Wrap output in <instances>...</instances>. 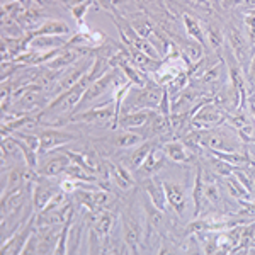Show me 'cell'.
Instances as JSON below:
<instances>
[{
    "mask_svg": "<svg viewBox=\"0 0 255 255\" xmlns=\"http://www.w3.org/2000/svg\"><path fill=\"white\" fill-rule=\"evenodd\" d=\"M146 139L145 134L141 133H131L128 129H123L121 133H118L116 136L113 138V145L116 148H121V150H128V148H134L138 145H141Z\"/></svg>",
    "mask_w": 255,
    "mask_h": 255,
    "instance_id": "d4e9b609",
    "label": "cell"
},
{
    "mask_svg": "<svg viewBox=\"0 0 255 255\" xmlns=\"http://www.w3.org/2000/svg\"><path fill=\"white\" fill-rule=\"evenodd\" d=\"M162 150L165 151L167 158L172 160L175 163H187L191 160V153H189V148L184 141L179 139H172V141H165L162 145Z\"/></svg>",
    "mask_w": 255,
    "mask_h": 255,
    "instance_id": "ffe728a7",
    "label": "cell"
},
{
    "mask_svg": "<svg viewBox=\"0 0 255 255\" xmlns=\"http://www.w3.org/2000/svg\"><path fill=\"white\" fill-rule=\"evenodd\" d=\"M68 41L65 36H36V38H29V48L32 51L39 53H48V51H56L68 44Z\"/></svg>",
    "mask_w": 255,
    "mask_h": 255,
    "instance_id": "e0dca14e",
    "label": "cell"
},
{
    "mask_svg": "<svg viewBox=\"0 0 255 255\" xmlns=\"http://www.w3.org/2000/svg\"><path fill=\"white\" fill-rule=\"evenodd\" d=\"M73 197L89 213L101 211V208L106 206L111 199L108 191H104V189H90V187H80L77 191H73Z\"/></svg>",
    "mask_w": 255,
    "mask_h": 255,
    "instance_id": "52a82bcc",
    "label": "cell"
},
{
    "mask_svg": "<svg viewBox=\"0 0 255 255\" xmlns=\"http://www.w3.org/2000/svg\"><path fill=\"white\" fill-rule=\"evenodd\" d=\"M225 34H226V44H228V48L232 49L235 60L240 63V67L244 68V72H247L250 58H252V53H254L252 48H250L249 38H245V36L242 34V31L238 29L235 24H226Z\"/></svg>",
    "mask_w": 255,
    "mask_h": 255,
    "instance_id": "5b68a950",
    "label": "cell"
},
{
    "mask_svg": "<svg viewBox=\"0 0 255 255\" xmlns=\"http://www.w3.org/2000/svg\"><path fill=\"white\" fill-rule=\"evenodd\" d=\"M225 186H226V189H228L230 194L235 197V199H238V201L250 199V194H252V192H250L249 189H247L244 184H242V180L238 179L235 174L226 177V179H225Z\"/></svg>",
    "mask_w": 255,
    "mask_h": 255,
    "instance_id": "f1b7e54d",
    "label": "cell"
},
{
    "mask_svg": "<svg viewBox=\"0 0 255 255\" xmlns=\"http://www.w3.org/2000/svg\"><path fill=\"white\" fill-rule=\"evenodd\" d=\"M247 80H249L250 84H255V49L252 53V58H250L249 68H247Z\"/></svg>",
    "mask_w": 255,
    "mask_h": 255,
    "instance_id": "74e56055",
    "label": "cell"
},
{
    "mask_svg": "<svg viewBox=\"0 0 255 255\" xmlns=\"http://www.w3.org/2000/svg\"><path fill=\"white\" fill-rule=\"evenodd\" d=\"M141 189L145 191V194L148 196L150 203L155 208H158L160 211H165L168 206L167 201V192H165V182L160 180L157 175H150L145 177L141 180Z\"/></svg>",
    "mask_w": 255,
    "mask_h": 255,
    "instance_id": "9c48e42d",
    "label": "cell"
},
{
    "mask_svg": "<svg viewBox=\"0 0 255 255\" xmlns=\"http://www.w3.org/2000/svg\"><path fill=\"white\" fill-rule=\"evenodd\" d=\"M165 160H167L165 151L162 150V146L157 145L150 151V155H148L146 160L143 162V165L136 170V174L143 175V177L157 175V172H160L163 167H165Z\"/></svg>",
    "mask_w": 255,
    "mask_h": 255,
    "instance_id": "9a60e30c",
    "label": "cell"
},
{
    "mask_svg": "<svg viewBox=\"0 0 255 255\" xmlns=\"http://www.w3.org/2000/svg\"><path fill=\"white\" fill-rule=\"evenodd\" d=\"M182 58H186L189 63L194 65L199 63L204 58V44L197 43V41H187L182 44Z\"/></svg>",
    "mask_w": 255,
    "mask_h": 255,
    "instance_id": "f546056e",
    "label": "cell"
},
{
    "mask_svg": "<svg viewBox=\"0 0 255 255\" xmlns=\"http://www.w3.org/2000/svg\"><path fill=\"white\" fill-rule=\"evenodd\" d=\"M55 2H60V3H65V5H68V7H72L73 3L77 2V0H55Z\"/></svg>",
    "mask_w": 255,
    "mask_h": 255,
    "instance_id": "b9f144b4",
    "label": "cell"
},
{
    "mask_svg": "<svg viewBox=\"0 0 255 255\" xmlns=\"http://www.w3.org/2000/svg\"><path fill=\"white\" fill-rule=\"evenodd\" d=\"M249 108H250V114H252V118H254V121H255V102L249 101Z\"/></svg>",
    "mask_w": 255,
    "mask_h": 255,
    "instance_id": "7bdbcfd3",
    "label": "cell"
},
{
    "mask_svg": "<svg viewBox=\"0 0 255 255\" xmlns=\"http://www.w3.org/2000/svg\"><path fill=\"white\" fill-rule=\"evenodd\" d=\"M123 230H125V242L129 247V252L136 254L139 240H141V226H139V223L134 220V216L131 213L123 216Z\"/></svg>",
    "mask_w": 255,
    "mask_h": 255,
    "instance_id": "2e32d148",
    "label": "cell"
},
{
    "mask_svg": "<svg viewBox=\"0 0 255 255\" xmlns=\"http://www.w3.org/2000/svg\"><path fill=\"white\" fill-rule=\"evenodd\" d=\"M118 70H119L118 67L113 68V70H109V72L106 73L104 77H101L99 80L92 82V84H90L89 87H87V90H85V94H84V97H82L80 104L77 106L75 111H73V114H77V113H80V111H84L85 106H89V104H92V102L99 101V99L104 96L106 92H109L111 89H114V85H116ZM73 114H72V116H73Z\"/></svg>",
    "mask_w": 255,
    "mask_h": 255,
    "instance_id": "8992f818",
    "label": "cell"
},
{
    "mask_svg": "<svg viewBox=\"0 0 255 255\" xmlns=\"http://www.w3.org/2000/svg\"><path fill=\"white\" fill-rule=\"evenodd\" d=\"M245 26L247 29H254L255 31V14L254 12H245Z\"/></svg>",
    "mask_w": 255,
    "mask_h": 255,
    "instance_id": "f35d334b",
    "label": "cell"
},
{
    "mask_svg": "<svg viewBox=\"0 0 255 255\" xmlns=\"http://www.w3.org/2000/svg\"><path fill=\"white\" fill-rule=\"evenodd\" d=\"M34 3H36V5H43V0H34Z\"/></svg>",
    "mask_w": 255,
    "mask_h": 255,
    "instance_id": "f6af8a7d",
    "label": "cell"
},
{
    "mask_svg": "<svg viewBox=\"0 0 255 255\" xmlns=\"http://www.w3.org/2000/svg\"><path fill=\"white\" fill-rule=\"evenodd\" d=\"M121 55L125 56L129 63H133L134 67H138L139 70H143V72H146V73H155L157 70L162 68V65H163V60H155L134 48H128V49L123 48Z\"/></svg>",
    "mask_w": 255,
    "mask_h": 255,
    "instance_id": "4fadbf2b",
    "label": "cell"
},
{
    "mask_svg": "<svg viewBox=\"0 0 255 255\" xmlns=\"http://www.w3.org/2000/svg\"><path fill=\"white\" fill-rule=\"evenodd\" d=\"M204 34H206V43L209 44V48L215 53L225 51L226 46V34L225 29L221 26H218L216 22H208L204 27Z\"/></svg>",
    "mask_w": 255,
    "mask_h": 255,
    "instance_id": "44dd1931",
    "label": "cell"
},
{
    "mask_svg": "<svg viewBox=\"0 0 255 255\" xmlns=\"http://www.w3.org/2000/svg\"><path fill=\"white\" fill-rule=\"evenodd\" d=\"M70 230H72V220L67 221L65 225H61L60 237H58V242H56L55 254H58V255L68 254V235H70Z\"/></svg>",
    "mask_w": 255,
    "mask_h": 255,
    "instance_id": "d6a6232c",
    "label": "cell"
},
{
    "mask_svg": "<svg viewBox=\"0 0 255 255\" xmlns=\"http://www.w3.org/2000/svg\"><path fill=\"white\" fill-rule=\"evenodd\" d=\"M155 146H157V141H148V139H145L141 145L134 146V150L131 151V155H129V165H128V168L136 172L138 168L143 165V162H145L146 157L150 155V151L153 150Z\"/></svg>",
    "mask_w": 255,
    "mask_h": 255,
    "instance_id": "cb8c5ba5",
    "label": "cell"
},
{
    "mask_svg": "<svg viewBox=\"0 0 255 255\" xmlns=\"http://www.w3.org/2000/svg\"><path fill=\"white\" fill-rule=\"evenodd\" d=\"M197 141L201 148H208L209 151H242L245 146V141L235 128L225 125L197 131Z\"/></svg>",
    "mask_w": 255,
    "mask_h": 255,
    "instance_id": "6da1fadb",
    "label": "cell"
},
{
    "mask_svg": "<svg viewBox=\"0 0 255 255\" xmlns=\"http://www.w3.org/2000/svg\"><path fill=\"white\" fill-rule=\"evenodd\" d=\"M70 121L72 123H87V125H97V126L111 125V128H114V123H116L114 99L111 97L108 102H104V104L73 114V116H70Z\"/></svg>",
    "mask_w": 255,
    "mask_h": 255,
    "instance_id": "277c9868",
    "label": "cell"
},
{
    "mask_svg": "<svg viewBox=\"0 0 255 255\" xmlns=\"http://www.w3.org/2000/svg\"><path fill=\"white\" fill-rule=\"evenodd\" d=\"M77 136L60 129H43L39 133V153L46 155L53 150L65 146L70 141H75Z\"/></svg>",
    "mask_w": 255,
    "mask_h": 255,
    "instance_id": "8fae6325",
    "label": "cell"
},
{
    "mask_svg": "<svg viewBox=\"0 0 255 255\" xmlns=\"http://www.w3.org/2000/svg\"><path fill=\"white\" fill-rule=\"evenodd\" d=\"M114 221H116V216L111 211H102L99 218L96 220V225H94V230L97 232V235L102 238V240H108L111 232H113Z\"/></svg>",
    "mask_w": 255,
    "mask_h": 255,
    "instance_id": "83f0119b",
    "label": "cell"
},
{
    "mask_svg": "<svg viewBox=\"0 0 255 255\" xmlns=\"http://www.w3.org/2000/svg\"><path fill=\"white\" fill-rule=\"evenodd\" d=\"M225 70H226V63H225V60H221V61H218L216 65L204 70L199 75V80L203 82V84H216V82L225 79Z\"/></svg>",
    "mask_w": 255,
    "mask_h": 255,
    "instance_id": "4dcf8cb0",
    "label": "cell"
},
{
    "mask_svg": "<svg viewBox=\"0 0 255 255\" xmlns=\"http://www.w3.org/2000/svg\"><path fill=\"white\" fill-rule=\"evenodd\" d=\"M70 163H72V160H70L63 151L58 150V153L44 155V160L38 165L36 172H38V175H43V177H58L65 174V170L68 168Z\"/></svg>",
    "mask_w": 255,
    "mask_h": 255,
    "instance_id": "30bf717a",
    "label": "cell"
},
{
    "mask_svg": "<svg viewBox=\"0 0 255 255\" xmlns=\"http://www.w3.org/2000/svg\"><path fill=\"white\" fill-rule=\"evenodd\" d=\"M60 191H61L60 186H53L44 177L43 179L39 175L36 177L34 186H32V206H34V211L36 213L43 211Z\"/></svg>",
    "mask_w": 255,
    "mask_h": 255,
    "instance_id": "ba28073f",
    "label": "cell"
},
{
    "mask_svg": "<svg viewBox=\"0 0 255 255\" xmlns=\"http://www.w3.org/2000/svg\"><path fill=\"white\" fill-rule=\"evenodd\" d=\"M108 167H109V174H111V177H113V180L121 189H125L126 191V189L136 186V180H134L133 175L129 174V168L128 167L121 165V163H113V162H109Z\"/></svg>",
    "mask_w": 255,
    "mask_h": 255,
    "instance_id": "603a6c76",
    "label": "cell"
},
{
    "mask_svg": "<svg viewBox=\"0 0 255 255\" xmlns=\"http://www.w3.org/2000/svg\"><path fill=\"white\" fill-rule=\"evenodd\" d=\"M204 179H203V167H197L196 179H194V189H192V199H194V218H199L201 209H203V203L206 201V194H204Z\"/></svg>",
    "mask_w": 255,
    "mask_h": 255,
    "instance_id": "484cf974",
    "label": "cell"
},
{
    "mask_svg": "<svg viewBox=\"0 0 255 255\" xmlns=\"http://www.w3.org/2000/svg\"><path fill=\"white\" fill-rule=\"evenodd\" d=\"M92 5V0H77L75 3H73L72 7H68L70 10H72V15L73 19L79 22V26H82V20H84V15L87 14L89 7Z\"/></svg>",
    "mask_w": 255,
    "mask_h": 255,
    "instance_id": "e575fe53",
    "label": "cell"
},
{
    "mask_svg": "<svg viewBox=\"0 0 255 255\" xmlns=\"http://www.w3.org/2000/svg\"><path fill=\"white\" fill-rule=\"evenodd\" d=\"M7 2H20L26 9H31L32 7V0H2V3H7Z\"/></svg>",
    "mask_w": 255,
    "mask_h": 255,
    "instance_id": "60d3db41",
    "label": "cell"
},
{
    "mask_svg": "<svg viewBox=\"0 0 255 255\" xmlns=\"http://www.w3.org/2000/svg\"><path fill=\"white\" fill-rule=\"evenodd\" d=\"M254 145H255V143H254ZM247 153H249V157H250V160H252V163H255V148H254V150H249Z\"/></svg>",
    "mask_w": 255,
    "mask_h": 255,
    "instance_id": "ee69618b",
    "label": "cell"
},
{
    "mask_svg": "<svg viewBox=\"0 0 255 255\" xmlns=\"http://www.w3.org/2000/svg\"><path fill=\"white\" fill-rule=\"evenodd\" d=\"M157 109H139V111H133V113H126L119 118L118 121V128L121 129H138V128H145L148 123L151 121V118L155 116Z\"/></svg>",
    "mask_w": 255,
    "mask_h": 255,
    "instance_id": "5bb4252c",
    "label": "cell"
},
{
    "mask_svg": "<svg viewBox=\"0 0 255 255\" xmlns=\"http://www.w3.org/2000/svg\"><path fill=\"white\" fill-rule=\"evenodd\" d=\"M244 3H245V0H223L221 5H223L225 9H233V7H238V5L244 7Z\"/></svg>",
    "mask_w": 255,
    "mask_h": 255,
    "instance_id": "ab89813d",
    "label": "cell"
},
{
    "mask_svg": "<svg viewBox=\"0 0 255 255\" xmlns=\"http://www.w3.org/2000/svg\"><path fill=\"white\" fill-rule=\"evenodd\" d=\"M65 177H70V179H75V180H84V182H90V184H94V182H97V177L96 174H90L89 170H85L84 167H80V165H77V163H70L68 168L65 170Z\"/></svg>",
    "mask_w": 255,
    "mask_h": 255,
    "instance_id": "1f68e13d",
    "label": "cell"
},
{
    "mask_svg": "<svg viewBox=\"0 0 255 255\" xmlns=\"http://www.w3.org/2000/svg\"><path fill=\"white\" fill-rule=\"evenodd\" d=\"M225 121H226V113L221 106H218L211 99V101L196 106L189 128L194 131H204L220 125H225Z\"/></svg>",
    "mask_w": 255,
    "mask_h": 255,
    "instance_id": "3957f363",
    "label": "cell"
},
{
    "mask_svg": "<svg viewBox=\"0 0 255 255\" xmlns=\"http://www.w3.org/2000/svg\"><path fill=\"white\" fill-rule=\"evenodd\" d=\"M24 10H26V7H24L20 2H7V3H2V15H9V17L17 19Z\"/></svg>",
    "mask_w": 255,
    "mask_h": 255,
    "instance_id": "8d00e7d4",
    "label": "cell"
},
{
    "mask_svg": "<svg viewBox=\"0 0 255 255\" xmlns=\"http://www.w3.org/2000/svg\"><path fill=\"white\" fill-rule=\"evenodd\" d=\"M182 19H184V27H186L189 39H194V41H197V43H201V44L206 46V34H204V27L201 26L199 20H197L196 17H192V15H189V14H184Z\"/></svg>",
    "mask_w": 255,
    "mask_h": 255,
    "instance_id": "4316f807",
    "label": "cell"
},
{
    "mask_svg": "<svg viewBox=\"0 0 255 255\" xmlns=\"http://www.w3.org/2000/svg\"><path fill=\"white\" fill-rule=\"evenodd\" d=\"M165 192H167V201L168 206H170L177 215H182L184 209L187 208V199H186V191L182 186L175 182H165Z\"/></svg>",
    "mask_w": 255,
    "mask_h": 255,
    "instance_id": "ac0fdd59",
    "label": "cell"
},
{
    "mask_svg": "<svg viewBox=\"0 0 255 255\" xmlns=\"http://www.w3.org/2000/svg\"><path fill=\"white\" fill-rule=\"evenodd\" d=\"M211 167H213V172L220 177H230V175L235 174V167L230 165V163L225 162V160L215 157V155H213V160H211Z\"/></svg>",
    "mask_w": 255,
    "mask_h": 255,
    "instance_id": "836d02e7",
    "label": "cell"
},
{
    "mask_svg": "<svg viewBox=\"0 0 255 255\" xmlns=\"http://www.w3.org/2000/svg\"><path fill=\"white\" fill-rule=\"evenodd\" d=\"M34 228H36V216L32 218L31 221H27V223L24 225L22 230L15 232L14 235L9 238V240L3 242L2 254H5V255H19V254H22V250H24V247H26L27 240H29V237L36 232Z\"/></svg>",
    "mask_w": 255,
    "mask_h": 255,
    "instance_id": "7c38bea8",
    "label": "cell"
},
{
    "mask_svg": "<svg viewBox=\"0 0 255 255\" xmlns=\"http://www.w3.org/2000/svg\"><path fill=\"white\" fill-rule=\"evenodd\" d=\"M204 194H206V201L211 204H220L221 203V192L220 187L215 182H206L204 184Z\"/></svg>",
    "mask_w": 255,
    "mask_h": 255,
    "instance_id": "d590c367",
    "label": "cell"
},
{
    "mask_svg": "<svg viewBox=\"0 0 255 255\" xmlns=\"http://www.w3.org/2000/svg\"><path fill=\"white\" fill-rule=\"evenodd\" d=\"M15 20H17L19 26L22 27V29L26 31V34H27V32H32V31L38 29V27L43 26V24L48 20V17L39 9H34V7H31V9L24 10Z\"/></svg>",
    "mask_w": 255,
    "mask_h": 255,
    "instance_id": "d6986e66",
    "label": "cell"
},
{
    "mask_svg": "<svg viewBox=\"0 0 255 255\" xmlns=\"http://www.w3.org/2000/svg\"><path fill=\"white\" fill-rule=\"evenodd\" d=\"M133 87L129 89L125 102H123L121 116L126 113H133V111H139V109H158L163 92H165V87H162L158 84H151V82L145 85V87H136V89Z\"/></svg>",
    "mask_w": 255,
    "mask_h": 255,
    "instance_id": "7a4b0ae2",
    "label": "cell"
},
{
    "mask_svg": "<svg viewBox=\"0 0 255 255\" xmlns=\"http://www.w3.org/2000/svg\"><path fill=\"white\" fill-rule=\"evenodd\" d=\"M70 32V27L67 22L63 20H55V19H48L46 22L41 27H38L36 31L27 32L29 38H36V36H65Z\"/></svg>",
    "mask_w": 255,
    "mask_h": 255,
    "instance_id": "7402d4cb",
    "label": "cell"
}]
</instances>
